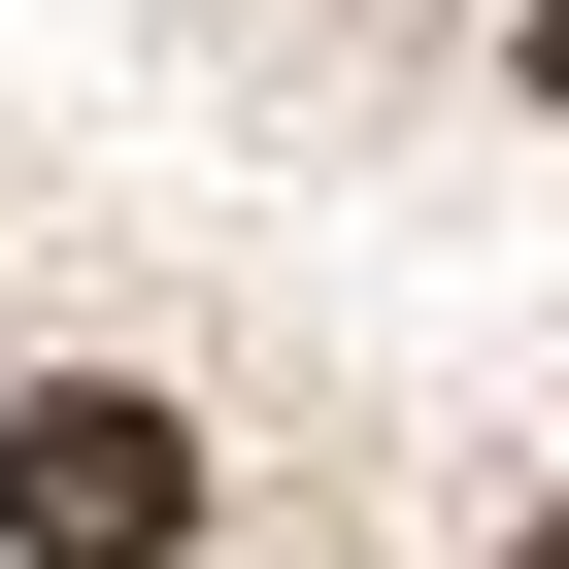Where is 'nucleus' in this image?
<instances>
[{
	"label": "nucleus",
	"instance_id": "3",
	"mask_svg": "<svg viewBox=\"0 0 569 569\" xmlns=\"http://www.w3.org/2000/svg\"><path fill=\"white\" fill-rule=\"evenodd\" d=\"M502 569H569V502H536V536H502Z\"/></svg>",
	"mask_w": 569,
	"mask_h": 569
},
{
	"label": "nucleus",
	"instance_id": "2",
	"mask_svg": "<svg viewBox=\"0 0 569 569\" xmlns=\"http://www.w3.org/2000/svg\"><path fill=\"white\" fill-rule=\"evenodd\" d=\"M536 101H569V0H536Z\"/></svg>",
	"mask_w": 569,
	"mask_h": 569
},
{
	"label": "nucleus",
	"instance_id": "1",
	"mask_svg": "<svg viewBox=\"0 0 569 569\" xmlns=\"http://www.w3.org/2000/svg\"><path fill=\"white\" fill-rule=\"evenodd\" d=\"M0 536H34V569H168L201 536V436L168 402H0Z\"/></svg>",
	"mask_w": 569,
	"mask_h": 569
}]
</instances>
